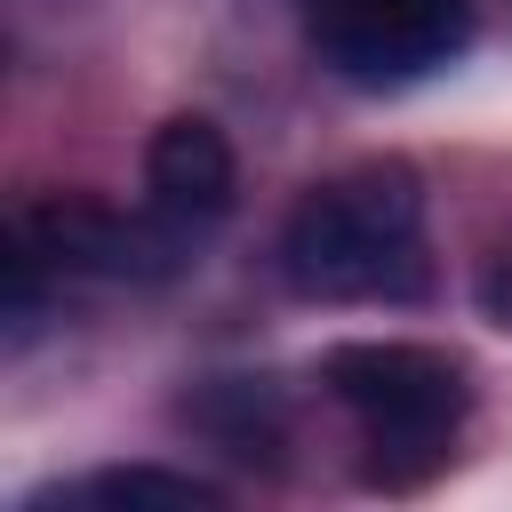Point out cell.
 Returning a JSON list of instances; mask_svg holds the SVG:
<instances>
[{"label":"cell","instance_id":"cell-6","mask_svg":"<svg viewBox=\"0 0 512 512\" xmlns=\"http://www.w3.org/2000/svg\"><path fill=\"white\" fill-rule=\"evenodd\" d=\"M184 424H192V432H208L232 464H264V472H280L288 416H280L272 384H256V376H208V384L184 400Z\"/></svg>","mask_w":512,"mask_h":512},{"label":"cell","instance_id":"cell-4","mask_svg":"<svg viewBox=\"0 0 512 512\" xmlns=\"http://www.w3.org/2000/svg\"><path fill=\"white\" fill-rule=\"evenodd\" d=\"M8 232H16L56 280H160V272H176L184 248H192V232L168 224L160 208L120 216V208H104V200H88V192H48V200H32Z\"/></svg>","mask_w":512,"mask_h":512},{"label":"cell","instance_id":"cell-8","mask_svg":"<svg viewBox=\"0 0 512 512\" xmlns=\"http://www.w3.org/2000/svg\"><path fill=\"white\" fill-rule=\"evenodd\" d=\"M480 304H488V320H496V328H512V248L488 264V280H480Z\"/></svg>","mask_w":512,"mask_h":512},{"label":"cell","instance_id":"cell-1","mask_svg":"<svg viewBox=\"0 0 512 512\" xmlns=\"http://www.w3.org/2000/svg\"><path fill=\"white\" fill-rule=\"evenodd\" d=\"M280 280L312 304H408L432 288L424 184L408 160H360L320 176L280 224Z\"/></svg>","mask_w":512,"mask_h":512},{"label":"cell","instance_id":"cell-3","mask_svg":"<svg viewBox=\"0 0 512 512\" xmlns=\"http://www.w3.org/2000/svg\"><path fill=\"white\" fill-rule=\"evenodd\" d=\"M312 48L352 88H408L472 48V0H312Z\"/></svg>","mask_w":512,"mask_h":512},{"label":"cell","instance_id":"cell-2","mask_svg":"<svg viewBox=\"0 0 512 512\" xmlns=\"http://www.w3.org/2000/svg\"><path fill=\"white\" fill-rule=\"evenodd\" d=\"M320 384L368 432V488H424L456 456V424L472 416V368L440 344L352 336L320 352Z\"/></svg>","mask_w":512,"mask_h":512},{"label":"cell","instance_id":"cell-5","mask_svg":"<svg viewBox=\"0 0 512 512\" xmlns=\"http://www.w3.org/2000/svg\"><path fill=\"white\" fill-rule=\"evenodd\" d=\"M144 192L168 224H184L192 240L208 224L232 216L240 200V160H232V136L208 120V112H168L152 136H144Z\"/></svg>","mask_w":512,"mask_h":512},{"label":"cell","instance_id":"cell-7","mask_svg":"<svg viewBox=\"0 0 512 512\" xmlns=\"http://www.w3.org/2000/svg\"><path fill=\"white\" fill-rule=\"evenodd\" d=\"M72 496H80V504H168V512H208V504H224L216 480L168 472V464H112V472L72 480Z\"/></svg>","mask_w":512,"mask_h":512}]
</instances>
